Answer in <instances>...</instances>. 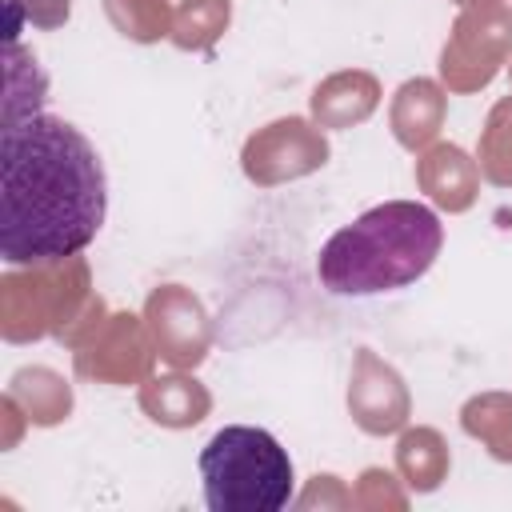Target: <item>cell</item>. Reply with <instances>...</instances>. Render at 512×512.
I'll use <instances>...</instances> for the list:
<instances>
[{"mask_svg": "<svg viewBox=\"0 0 512 512\" xmlns=\"http://www.w3.org/2000/svg\"><path fill=\"white\" fill-rule=\"evenodd\" d=\"M108 216V176L92 140L32 108L0 132V256L56 264L88 248Z\"/></svg>", "mask_w": 512, "mask_h": 512, "instance_id": "cell-1", "label": "cell"}, {"mask_svg": "<svg viewBox=\"0 0 512 512\" xmlns=\"http://www.w3.org/2000/svg\"><path fill=\"white\" fill-rule=\"evenodd\" d=\"M444 244L440 216L420 200H384L328 236L316 276L332 296H380L420 280Z\"/></svg>", "mask_w": 512, "mask_h": 512, "instance_id": "cell-2", "label": "cell"}, {"mask_svg": "<svg viewBox=\"0 0 512 512\" xmlns=\"http://www.w3.org/2000/svg\"><path fill=\"white\" fill-rule=\"evenodd\" d=\"M200 480L212 512H280L292 496V460L272 432L228 424L204 444Z\"/></svg>", "mask_w": 512, "mask_h": 512, "instance_id": "cell-3", "label": "cell"}]
</instances>
